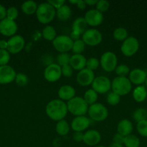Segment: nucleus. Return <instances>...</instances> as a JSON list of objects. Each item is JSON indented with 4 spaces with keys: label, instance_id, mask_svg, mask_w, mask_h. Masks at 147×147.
Here are the masks:
<instances>
[{
    "label": "nucleus",
    "instance_id": "obj_53",
    "mask_svg": "<svg viewBox=\"0 0 147 147\" xmlns=\"http://www.w3.org/2000/svg\"><path fill=\"white\" fill-rule=\"evenodd\" d=\"M77 1H78V0H70V1H69V3H71V4H77Z\"/></svg>",
    "mask_w": 147,
    "mask_h": 147
},
{
    "label": "nucleus",
    "instance_id": "obj_33",
    "mask_svg": "<svg viewBox=\"0 0 147 147\" xmlns=\"http://www.w3.org/2000/svg\"><path fill=\"white\" fill-rule=\"evenodd\" d=\"M85 43L82 40H77L74 41L73 47H72V52L74 53V55H82V53L85 50Z\"/></svg>",
    "mask_w": 147,
    "mask_h": 147
},
{
    "label": "nucleus",
    "instance_id": "obj_54",
    "mask_svg": "<svg viewBox=\"0 0 147 147\" xmlns=\"http://www.w3.org/2000/svg\"><path fill=\"white\" fill-rule=\"evenodd\" d=\"M145 87L146 88V89H147V77H146V81H145Z\"/></svg>",
    "mask_w": 147,
    "mask_h": 147
},
{
    "label": "nucleus",
    "instance_id": "obj_37",
    "mask_svg": "<svg viewBox=\"0 0 147 147\" xmlns=\"http://www.w3.org/2000/svg\"><path fill=\"white\" fill-rule=\"evenodd\" d=\"M120 101V96L114 92H110L107 96V102L110 106H116Z\"/></svg>",
    "mask_w": 147,
    "mask_h": 147
},
{
    "label": "nucleus",
    "instance_id": "obj_55",
    "mask_svg": "<svg viewBox=\"0 0 147 147\" xmlns=\"http://www.w3.org/2000/svg\"><path fill=\"white\" fill-rule=\"evenodd\" d=\"M95 147H106L105 146H95Z\"/></svg>",
    "mask_w": 147,
    "mask_h": 147
},
{
    "label": "nucleus",
    "instance_id": "obj_24",
    "mask_svg": "<svg viewBox=\"0 0 147 147\" xmlns=\"http://www.w3.org/2000/svg\"><path fill=\"white\" fill-rule=\"evenodd\" d=\"M147 97V89L144 86H138L133 91V98L135 101L141 103Z\"/></svg>",
    "mask_w": 147,
    "mask_h": 147
},
{
    "label": "nucleus",
    "instance_id": "obj_11",
    "mask_svg": "<svg viewBox=\"0 0 147 147\" xmlns=\"http://www.w3.org/2000/svg\"><path fill=\"white\" fill-rule=\"evenodd\" d=\"M25 45V41L24 37L21 35L15 34L12 36L7 41V49L8 52L11 54H17L23 50Z\"/></svg>",
    "mask_w": 147,
    "mask_h": 147
},
{
    "label": "nucleus",
    "instance_id": "obj_36",
    "mask_svg": "<svg viewBox=\"0 0 147 147\" xmlns=\"http://www.w3.org/2000/svg\"><path fill=\"white\" fill-rule=\"evenodd\" d=\"M14 81H15L16 84L18 86H20V87H24L28 83V77L24 73H17Z\"/></svg>",
    "mask_w": 147,
    "mask_h": 147
},
{
    "label": "nucleus",
    "instance_id": "obj_22",
    "mask_svg": "<svg viewBox=\"0 0 147 147\" xmlns=\"http://www.w3.org/2000/svg\"><path fill=\"white\" fill-rule=\"evenodd\" d=\"M133 130V123H131V121L126 119H122L121 121H120L118 126H117V131H118V133L124 136L131 134Z\"/></svg>",
    "mask_w": 147,
    "mask_h": 147
},
{
    "label": "nucleus",
    "instance_id": "obj_27",
    "mask_svg": "<svg viewBox=\"0 0 147 147\" xmlns=\"http://www.w3.org/2000/svg\"><path fill=\"white\" fill-rule=\"evenodd\" d=\"M70 130V126L69 123L66 120L63 119L57 122L56 126V131L60 136H63L68 134Z\"/></svg>",
    "mask_w": 147,
    "mask_h": 147
},
{
    "label": "nucleus",
    "instance_id": "obj_28",
    "mask_svg": "<svg viewBox=\"0 0 147 147\" xmlns=\"http://www.w3.org/2000/svg\"><path fill=\"white\" fill-rule=\"evenodd\" d=\"M42 37L45 39V40H48V41H52L57 37L56 35V31L55 30L54 27L53 26L48 25L45 27L42 30Z\"/></svg>",
    "mask_w": 147,
    "mask_h": 147
},
{
    "label": "nucleus",
    "instance_id": "obj_10",
    "mask_svg": "<svg viewBox=\"0 0 147 147\" xmlns=\"http://www.w3.org/2000/svg\"><path fill=\"white\" fill-rule=\"evenodd\" d=\"M92 87L97 94H104L110 90L111 81L106 76H97L94 79L92 83Z\"/></svg>",
    "mask_w": 147,
    "mask_h": 147
},
{
    "label": "nucleus",
    "instance_id": "obj_29",
    "mask_svg": "<svg viewBox=\"0 0 147 147\" xmlns=\"http://www.w3.org/2000/svg\"><path fill=\"white\" fill-rule=\"evenodd\" d=\"M84 99L88 105L91 106V105L97 103V100L98 99V94L92 88L88 89L84 93Z\"/></svg>",
    "mask_w": 147,
    "mask_h": 147
},
{
    "label": "nucleus",
    "instance_id": "obj_34",
    "mask_svg": "<svg viewBox=\"0 0 147 147\" xmlns=\"http://www.w3.org/2000/svg\"><path fill=\"white\" fill-rule=\"evenodd\" d=\"M115 73L118 77H126L131 72L129 67L125 64L119 65L116 67L115 70Z\"/></svg>",
    "mask_w": 147,
    "mask_h": 147
},
{
    "label": "nucleus",
    "instance_id": "obj_48",
    "mask_svg": "<svg viewBox=\"0 0 147 147\" xmlns=\"http://www.w3.org/2000/svg\"><path fill=\"white\" fill-rule=\"evenodd\" d=\"M7 16V9L2 4H0V21L6 18Z\"/></svg>",
    "mask_w": 147,
    "mask_h": 147
},
{
    "label": "nucleus",
    "instance_id": "obj_44",
    "mask_svg": "<svg viewBox=\"0 0 147 147\" xmlns=\"http://www.w3.org/2000/svg\"><path fill=\"white\" fill-rule=\"evenodd\" d=\"M48 2L50 5L53 6L56 9V10H57L58 9H59L61 7H62V6L65 4L64 0H48Z\"/></svg>",
    "mask_w": 147,
    "mask_h": 147
},
{
    "label": "nucleus",
    "instance_id": "obj_23",
    "mask_svg": "<svg viewBox=\"0 0 147 147\" xmlns=\"http://www.w3.org/2000/svg\"><path fill=\"white\" fill-rule=\"evenodd\" d=\"M87 23L84 17H79L75 19L72 24V32L77 33L79 34H83L84 32L87 30Z\"/></svg>",
    "mask_w": 147,
    "mask_h": 147
},
{
    "label": "nucleus",
    "instance_id": "obj_41",
    "mask_svg": "<svg viewBox=\"0 0 147 147\" xmlns=\"http://www.w3.org/2000/svg\"><path fill=\"white\" fill-rule=\"evenodd\" d=\"M18 15V10H17V9L16 7H11L7 9V16H6V18L13 20V21H15V20L17 18Z\"/></svg>",
    "mask_w": 147,
    "mask_h": 147
},
{
    "label": "nucleus",
    "instance_id": "obj_16",
    "mask_svg": "<svg viewBox=\"0 0 147 147\" xmlns=\"http://www.w3.org/2000/svg\"><path fill=\"white\" fill-rule=\"evenodd\" d=\"M95 78L94 71L85 67L83 70L79 71L76 75V81L78 84L82 86H88L91 85Z\"/></svg>",
    "mask_w": 147,
    "mask_h": 147
},
{
    "label": "nucleus",
    "instance_id": "obj_21",
    "mask_svg": "<svg viewBox=\"0 0 147 147\" xmlns=\"http://www.w3.org/2000/svg\"><path fill=\"white\" fill-rule=\"evenodd\" d=\"M69 65L71 66L72 68L75 70H83L86 67V59L83 55H74L71 56L70 63Z\"/></svg>",
    "mask_w": 147,
    "mask_h": 147
},
{
    "label": "nucleus",
    "instance_id": "obj_20",
    "mask_svg": "<svg viewBox=\"0 0 147 147\" xmlns=\"http://www.w3.org/2000/svg\"><path fill=\"white\" fill-rule=\"evenodd\" d=\"M75 95H76V90L74 88L70 85H63L60 87L58 91V96L59 98L63 101V100L69 101L71 100L73 98L75 97Z\"/></svg>",
    "mask_w": 147,
    "mask_h": 147
},
{
    "label": "nucleus",
    "instance_id": "obj_49",
    "mask_svg": "<svg viewBox=\"0 0 147 147\" xmlns=\"http://www.w3.org/2000/svg\"><path fill=\"white\" fill-rule=\"evenodd\" d=\"M76 7L79 9H84L86 8V3H85L84 1L83 0H78L77 4H76Z\"/></svg>",
    "mask_w": 147,
    "mask_h": 147
},
{
    "label": "nucleus",
    "instance_id": "obj_47",
    "mask_svg": "<svg viewBox=\"0 0 147 147\" xmlns=\"http://www.w3.org/2000/svg\"><path fill=\"white\" fill-rule=\"evenodd\" d=\"M84 134L82 132H74L73 134V139L76 142H83Z\"/></svg>",
    "mask_w": 147,
    "mask_h": 147
},
{
    "label": "nucleus",
    "instance_id": "obj_4",
    "mask_svg": "<svg viewBox=\"0 0 147 147\" xmlns=\"http://www.w3.org/2000/svg\"><path fill=\"white\" fill-rule=\"evenodd\" d=\"M112 92L120 96H125L131 91L132 85L129 79L126 77H115L111 82Z\"/></svg>",
    "mask_w": 147,
    "mask_h": 147
},
{
    "label": "nucleus",
    "instance_id": "obj_56",
    "mask_svg": "<svg viewBox=\"0 0 147 147\" xmlns=\"http://www.w3.org/2000/svg\"><path fill=\"white\" fill-rule=\"evenodd\" d=\"M146 147H147V146H146Z\"/></svg>",
    "mask_w": 147,
    "mask_h": 147
},
{
    "label": "nucleus",
    "instance_id": "obj_42",
    "mask_svg": "<svg viewBox=\"0 0 147 147\" xmlns=\"http://www.w3.org/2000/svg\"><path fill=\"white\" fill-rule=\"evenodd\" d=\"M109 7L110 3L109 1H106V0H99L96 4V9L100 11L101 13L106 11L109 9Z\"/></svg>",
    "mask_w": 147,
    "mask_h": 147
},
{
    "label": "nucleus",
    "instance_id": "obj_3",
    "mask_svg": "<svg viewBox=\"0 0 147 147\" xmlns=\"http://www.w3.org/2000/svg\"><path fill=\"white\" fill-rule=\"evenodd\" d=\"M68 111L75 116H84L88 112L89 105L86 103L84 98L75 96L66 103Z\"/></svg>",
    "mask_w": 147,
    "mask_h": 147
},
{
    "label": "nucleus",
    "instance_id": "obj_12",
    "mask_svg": "<svg viewBox=\"0 0 147 147\" xmlns=\"http://www.w3.org/2000/svg\"><path fill=\"white\" fill-rule=\"evenodd\" d=\"M62 76L61 67L57 63H53L46 67L44 70V78L47 81L54 83L58 81Z\"/></svg>",
    "mask_w": 147,
    "mask_h": 147
},
{
    "label": "nucleus",
    "instance_id": "obj_46",
    "mask_svg": "<svg viewBox=\"0 0 147 147\" xmlns=\"http://www.w3.org/2000/svg\"><path fill=\"white\" fill-rule=\"evenodd\" d=\"M42 62H43V63L46 65V67H47L48 65H49L54 63H53V56L50 55L49 54L45 55L44 57L42 58Z\"/></svg>",
    "mask_w": 147,
    "mask_h": 147
},
{
    "label": "nucleus",
    "instance_id": "obj_51",
    "mask_svg": "<svg viewBox=\"0 0 147 147\" xmlns=\"http://www.w3.org/2000/svg\"><path fill=\"white\" fill-rule=\"evenodd\" d=\"M86 4H88L89 6H94L96 5L97 3V0H84Z\"/></svg>",
    "mask_w": 147,
    "mask_h": 147
},
{
    "label": "nucleus",
    "instance_id": "obj_15",
    "mask_svg": "<svg viewBox=\"0 0 147 147\" xmlns=\"http://www.w3.org/2000/svg\"><path fill=\"white\" fill-rule=\"evenodd\" d=\"M84 19L88 25L91 27H97L102 24L104 17L102 13L97 10L96 9H92L86 11Z\"/></svg>",
    "mask_w": 147,
    "mask_h": 147
},
{
    "label": "nucleus",
    "instance_id": "obj_8",
    "mask_svg": "<svg viewBox=\"0 0 147 147\" xmlns=\"http://www.w3.org/2000/svg\"><path fill=\"white\" fill-rule=\"evenodd\" d=\"M139 49V42L135 37H128L122 42L120 50L122 54L126 57H131L138 52Z\"/></svg>",
    "mask_w": 147,
    "mask_h": 147
},
{
    "label": "nucleus",
    "instance_id": "obj_32",
    "mask_svg": "<svg viewBox=\"0 0 147 147\" xmlns=\"http://www.w3.org/2000/svg\"><path fill=\"white\" fill-rule=\"evenodd\" d=\"M133 119L137 123L141 121L147 120V110L144 108H138L133 113Z\"/></svg>",
    "mask_w": 147,
    "mask_h": 147
},
{
    "label": "nucleus",
    "instance_id": "obj_38",
    "mask_svg": "<svg viewBox=\"0 0 147 147\" xmlns=\"http://www.w3.org/2000/svg\"><path fill=\"white\" fill-rule=\"evenodd\" d=\"M99 61L96 58V57H89L88 60H86V67L89 70L94 71L97 70L99 65Z\"/></svg>",
    "mask_w": 147,
    "mask_h": 147
},
{
    "label": "nucleus",
    "instance_id": "obj_19",
    "mask_svg": "<svg viewBox=\"0 0 147 147\" xmlns=\"http://www.w3.org/2000/svg\"><path fill=\"white\" fill-rule=\"evenodd\" d=\"M101 141V134L97 130L86 131L84 134L83 142L86 145L89 146H97Z\"/></svg>",
    "mask_w": 147,
    "mask_h": 147
},
{
    "label": "nucleus",
    "instance_id": "obj_30",
    "mask_svg": "<svg viewBox=\"0 0 147 147\" xmlns=\"http://www.w3.org/2000/svg\"><path fill=\"white\" fill-rule=\"evenodd\" d=\"M123 144L125 147H139L140 139L135 135L130 134L125 136Z\"/></svg>",
    "mask_w": 147,
    "mask_h": 147
},
{
    "label": "nucleus",
    "instance_id": "obj_43",
    "mask_svg": "<svg viewBox=\"0 0 147 147\" xmlns=\"http://www.w3.org/2000/svg\"><path fill=\"white\" fill-rule=\"evenodd\" d=\"M73 71L74 69L72 68L70 65H64L61 67L62 76L66 78L71 77L72 75H73Z\"/></svg>",
    "mask_w": 147,
    "mask_h": 147
},
{
    "label": "nucleus",
    "instance_id": "obj_1",
    "mask_svg": "<svg viewBox=\"0 0 147 147\" xmlns=\"http://www.w3.org/2000/svg\"><path fill=\"white\" fill-rule=\"evenodd\" d=\"M46 113L50 119L59 121L64 119L67 115V105L60 99H53L48 102L46 106Z\"/></svg>",
    "mask_w": 147,
    "mask_h": 147
},
{
    "label": "nucleus",
    "instance_id": "obj_52",
    "mask_svg": "<svg viewBox=\"0 0 147 147\" xmlns=\"http://www.w3.org/2000/svg\"><path fill=\"white\" fill-rule=\"evenodd\" d=\"M110 147H123V145L122 144H115L112 143V144L110 145Z\"/></svg>",
    "mask_w": 147,
    "mask_h": 147
},
{
    "label": "nucleus",
    "instance_id": "obj_18",
    "mask_svg": "<svg viewBox=\"0 0 147 147\" xmlns=\"http://www.w3.org/2000/svg\"><path fill=\"white\" fill-rule=\"evenodd\" d=\"M147 74L145 70L140 68H135L130 72L128 75V79L133 84L137 86H141L145 83Z\"/></svg>",
    "mask_w": 147,
    "mask_h": 147
},
{
    "label": "nucleus",
    "instance_id": "obj_9",
    "mask_svg": "<svg viewBox=\"0 0 147 147\" xmlns=\"http://www.w3.org/2000/svg\"><path fill=\"white\" fill-rule=\"evenodd\" d=\"M82 40L85 45L97 46L102 41V34L97 29H87L82 34Z\"/></svg>",
    "mask_w": 147,
    "mask_h": 147
},
{
    "label": "nucleus",
    "instance_id": "obj_31",
    "mask_svg": "<svg viewBox=\"0 0 147 147\" xmlns=\"http://www.w3.org/2000/svg\"><path fill=\"white\" fill-rule=\"evenodd\" d=\"M128 31L124 27H118L113 32V37L118 41H122L128 38Z\"/></svg>",
    "mask_w": 147,
    "mask_h": 147
},
{
    "label": "nucleus",
    "instance_id": "obj_39",
    "mask_svg": "<svg viewBox=\"0 0 147 147\" xmlns=\"http://www.w3.org/2000/svg\"><path fill=\"white\" fill-rule=\"evenodd\" d=\"M137 131L141 136L147 137V120L137 123Z\"/></svg>",
    "mask_w": 147,
    "mask_h": 147
},
{
    "label": "nucleus",
    "instance_id": "obj_50",
    "mask_svg": "<svg viewBox=\"0 0 147 147\" xmlns=\"http://www.w3.org/2000/svg\"><path fill=\"white\" fill-rule=\"evenodd\" d=\"M7 41L4 40H0V50H7Z\"/></svg>",
    "mask_w": 147,
    "mask_h": 147
},
{
    "label": "nucleus",
    "instance_id": "obj_14",
    "mask_svg": "<svg viewBox=\"0 0 147 147\" xmlns=\"http://www.w3.org/2000/svg\"><path fill=\"white\" fill-rule=\"evenodd\" d=\"M15 70L12 66L7 65L0 66V84H9L15 80Z\"/></svg>",
    "mask_w": 147,
    "mask_h": 147
},
{
    "label": "nucleus",
    "instance_id": "obj_5",
    "mask_svg": "<svg viewBox=\"0 0 147 147\" xmlns=\"http://www.w3.org/2000/svg\"><path fill=\"white\" fill-rule=\"evenodd\" d=\"M88 114L91 119L97 122L106 120L108 116V110L100 103H95L89 106Z\"/></svg>",
    "mask_w": 147,
    "mask_h": 147
},
{
    "label": "nucleus",
    "instance_id": "obj_6",
    "mask_svg": "<svg viewBox=\"0 0 147 147\" xmlns=\"http://www.w3.org/2000/svg\"><path fill=\"white\" fill-rule=\"evenodd\" d=\"M99 64L105 71L112 72L118 66V57L112 52H105L101 56Z\"/></svg>",
    "mask_w": 147,
    "mask_h": 147
},
{
    "label": "nucleus",
    "instance_id": "obj_13",
    "mask_svg": "<svg viewBox=\"0 0 147 147\" xmlns=\"http://www.w3.org/2000/svg\"><path fill=\"white\" fill-rule=\"evenodd\" d=\"M17 31V24L15 21L5 18L0 21V33L6 37L15 35Z\"/></svg>",
    "mask_w": 147,
    "mask_h": 147
},
{
    "label": "nucleus",
    "instance_id": "obj_25",
    "mask_svg": "<svg viewBox=\"0 0 147 147\" xmlns=\"http://www.w3.org/2000/svg\"><path fill=\"white\" fill-rule=\"evenodd\" d=\"M37 7L38 5L35 1L30 0V1H26L23 2L21 6V9L23 13L27 15H31L36 13Z\"/></svg>",
    "mask_w": 147,
    "mask_h": 147
},
{
    "label": "nucleus",
    "instance_id": "obj_7",
    "mask_svg": "<svg viewBox=\"0 0 147 147\" xmlns=\"http://www.w3.org/2000/svg\"><path fill=\"white\" fill-rule=\"evenodd\" d=\"M74 41L69 36L58 35L53 40V45L55 50L60 53H65L71 50L73 47Z\"/></svg>",
    "mask_w": 147,
    "mask_h": 147
},
{
    "label": "nucleus",
    "instance_id": "obj_40",
    "mask_svg": "<svg viewBox=\"0 0 147 147\" xmlns=\"http://www.w3.org/2000/svg\"><path fill=\"white\" fill-rule=\"evenodd\" d=\"M10 60V53L7 50H0V66L7 65Z\"/></svg>",
    "mask_w": 147,
    "mask_h": 147
},
{
    "label": "nucleus",
    "instance_id": "obj_2",
    "mask_svg": "<svg viewBox=\"0 0 147 147\" xmlns=\"http://www.w3.org/2000/svg\"><path fill=\"white\" fill-rule=\"evenodd\" d=\"M35 14L37 20L42 24H46L53 21L56 15V10L47 1L39 4Z\"/></svg>",
    "mask_w": 147,
    "mask_h": 147
},
{
    "label": "nucleus",
    "instance_id": "obj_35",
    "mask_svg": "<svg viewBox=\"0 0 147 147\" xmlns=\"http://www.w3.org/2000/svg\"><path fill=\"white\" fill-rule=\"evenodd\" d=\"M70 58L71 56L67 53H60L59 55L56 57V60H57V64L61 67H63L64 65H69L70 63Z\"/></svg>",
    "mask_w": 147,
    "mask_h": 147
},
{
    "label": "nucleus",
    "instance_id": "obj_17",
    "mask_svg": "<svg viewBox=\"0 0 147 147\" xmlns=\"http://www.w3.org/2000/svg\"><path fill=\"white\" fill-rule=\"evenodd\" d=\"M91 120L85 116H76L71 123V127L75 132H82L89 126Z\"/></svg>",
    "mask_w": 147,
    "mask_h": 147
},
{
    "label": "nucleus",
    "instance_id": "obj_45",
    "mask_svg": "<svg viewBox=\"0 0 147 147\" xmlns=\"http://www.w3.org/2000/svg\"><path fill=\"white\" fill-rule=\"evenodd\" d=\"M124 139H125V136L117 133L114 135L113 138H112V142H113L112 143L118 144H123Z\"/></svg>",
    "mask_w": 147,
    "mask_h": 147
},
{
    "label": "nucleus",
    "instance_id": "obj_26",
    "mask_svg": "<svg viewBox=\"0 0 147 147\" xmlns=\"http://www.w3.org/2000/svg\"><path fill=\"white\" fill-rule=\"evenodd\" d=\"M56 15L59 20L61 21H66L71 16V9L69 6L64 4L56 10Z\"/></svg>",
    "mask_w": 147,
    "mask_h": 147
}]
</instances>
